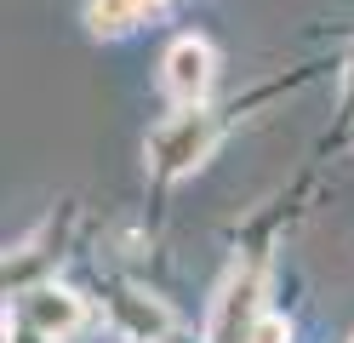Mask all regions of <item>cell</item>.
Listing matches in <instances>:
<instances>
[{
	"mask_svg": "<svg viewBox=\"0 0 354 343\" xmlns=\"http://www.w3.org/2000/svg\"><path fill=\"white\" fill-rule=\"evenodd\" d=\"M212 143H217V121H212L201 103H189L183 114H171V121H160V126L149 132V166L160 172V177L194 172L212 155Z\"/></svg>",
	"mask_w": 354,
	"mask_h": 343,
	"instance_id": "cell-1",
	"label": "cell"
},
{
	"mask_svg": "<svg viewBox=\"0 0 354 343\" xmlns=\"http://www.w3.org/2000/svg\"><path fill=\"white\" fill-rule=\"evenodd\" d=\"M348 103H354V63H348Z\"/></svg>",
	"mask_w": 354,
	"mask_h": 343,
	"instance_id": "cell-9",
	"label": "cell"
},
{
	"mask_svg": "<svg viewBox=\"0 0 354 343\" xmlns=\"http://www.w3.org/2000/svg\"><path fill=\"white\" fill-rule=\"evenodd\" d=\"M86 23H92V35H126L131 23H143V0H92Z\"/></svg>",
	"mask_w": 354,
	"mask_h": 343,
	"instance_id": "cell-6",
	"label": "cell"
},
{
	"mask_svg": "<svg viewBox=\"0 0 354 343\" xmlns=\"http://www.w3.org/2000/svg\"><path fill=\"white\" fill-rule=\"evenodd\" d=\"M257 274L252 269H234L229 286L217 292L212 304V326H206V343H246L252 326H257Z\"/></svg>",
	"mask_w": 354,
	"mask_h": 343,
	"instance_id": "cell-3",
	"label": "cell"
},
{
	"mask_svg": "<svg viewBox=\"0 0 354 343\" xmlns=\"http://www.w3.org/2000/svg\"><path fill=\"white\" fill-rule=\"evenodd\" d=\"M115 320L131 332V337H166L171 332V315H166V304L160 297H143V292H115Z\"/></svg>",
	"mask_w": 354,
	"mask_h": 343,
	"instance_id": "cell-5",
	"label": "cell"
},
{
	"mask_svg": "<svg viewBox=\"0 0 354 343\" xmlns=\"http://www.w3.org/2000/svg\"><path fill=\"white\" fill-rule=\"evenodd\" d=\"M212 75H217V58H212V46H206L201 35L171 40V52H166V63H160V86H166L183 109H189V103H206Z\"/></svg>",
	"mask_w": 354,
	"mask_h": 343,
	"instance_id": "cell-2",
	"label": "cell"
},
{
	"mask_svg": "<svg viewBox=\"0 0 354 343\" xmlns=\"http://www.w3.org/2000/svg\"><path fill=\"white\" fill-rule=\"evenodd\" d=\"M80 320H86V304L69 286H35V292H24V326L35 337L63 343L69 332H80Z\"/></svg>",
	"mask_w": 354,
	"mask_h": 343,
	"instance_id": "cell-4",
	"label": "cell"
},
{
	"mask_svg": "<svg viewBox=\"0 0 354 343\" xmlns=\"http://www.w3.org/2000/svg\"><path fill=\"white\" fill-rule=\"evenodd\" d=\"M246 343H292V326H286V315H257Z\"/></svg>",
	"mask_w": 354,
	"mask_h": 343,
	"instance_id": "cell-7",
	"label": "cell"
},
{
	"mask_svg": "<svg viewBox=\"0 0 354 343\" xmlns=\"http://www.w3.org/2000/svg\"><path fill=\"white\" fill-rule=\"evenodd\" d=\"M160 6H166V0H143V12H160Z\"/></svg>",
	"mask_w": 354,
	"mask_h": 343,
	"instance_id": "cell-8",
	"label": "cell"
}]
</instances>
